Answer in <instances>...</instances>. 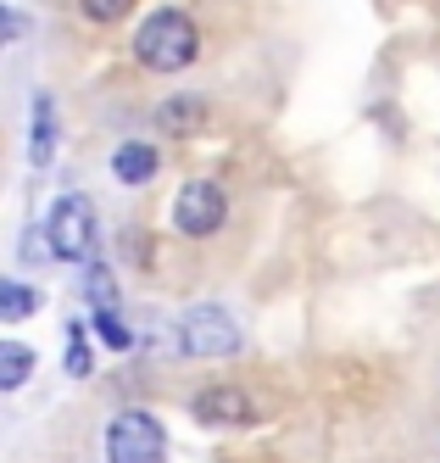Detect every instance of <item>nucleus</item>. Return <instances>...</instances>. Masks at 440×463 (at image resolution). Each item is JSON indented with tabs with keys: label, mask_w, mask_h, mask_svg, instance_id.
Returning <instances> with one entry per match:
<instances>
[{
	"label": "nucleus",
	"mask_w": 440,
	"mask_h": 463,
	"mask_svg": "<svg viewBox=\"0 0 440 463\" xmlns=\"http://www.w3.org/2000/svg\"><path fill=\"white\" fill-rule=\"evenodd\" d=\"M195 51H201V28L179 6H162L134 28V56H140L151 73H184L195 61Z\"/></svg>",
	"instance_id": "f257e3e1"
},
{
	"label": "nucleus",
	"mask_w": 440,
	"mask_h": 463,
	"mask_svg": "<svg viewBox=\"0 0 440 463\" xmlns=\"http://www.w3.org/2000/svg\"><path fill=\"white\" fill-rule=\"evenodd\" d=\"M190 413L201 424H212V430H246V424H262L274 413V402H267L262 391H251V385H207V391H195Z\"/></svg>",
	"instance_id": "f03ea898"
},
{
	"label": "nucleus",
	"mask_w": 440,
	"mask_h": 463,
	"mask_svg": "<svg viewBox=\"0 0 440 463\" xmlns=\"http://www.w3.org/2000/svg\"><path fill=\"white\" fill-rule=\"evenodd\" d=\"M45 235H51V257L84 262L95 251V202H89V195H79V190L56 195V207L45 218Z\"/></svg>",
	"instance_id": "7ed1b4c3"
},
{
	"label": "nucleus",
	"mask_w": 440,
	"mask_h": 463,
	"mask_svg": "<svg viewBox=\"0 0 440 463\" xmlns=\"http://www.w3.org/2000/svg\"><path fill=\"white\" fill-rule=\"evenodd\" d=\"M107 463H167V436L145 408H123L107 424Z\"/></svg>",
	"instance_id": "20e7f679"
},
{
	"label": "nucleus",
	"mask_w": 440,
	"mask_h": 463,
	"mask_svg": "<svg viewBox=\"0 0 440 463\" xmlns=\"http://www.w3.org/2000/svg\"><path fill=\"white\" fill-rule=\"evenodd\" d=\"M179 341H184L190 357H234L240 352V324H234L223 307L201 302V307H190L179 318Z\"/></svg>",
	"instance_id": "39448f33"
},
{
	"label": "nucleus",
	"mask_w": 440,
	"mask_h": 463,
	"mask_svg": "<svg viewBox=\"0 0 440 463\" xmlns=\"http://www.w3.org/2000/svg\"><path fill=\"white\" fill-rule=\"evenodd\" d=\"M223 218H229V195H223L212 179H190V184L173 195V229H179V235H190V241L218 235Z\"/></svg>",
	"instance_id": "423d86ee"
},
{
	"label": "nucleus",
	"mask_w": 440,
	"mask_h": 463,
	"mask_svg": "<svg viewBox=\"0 0 440 463\" xmlns=\"http://www.w3.org/2000/svg\"><path fill=\"white\" fill-rule=\"evenodd\" d=\"M156 168H162V156H156V146H145V140H123V146L112 151V174H117V184H151Z\"/></svg>",
	"instance_id": "0eeeda50"
},
{
	"label": "nucleus",
	"mask_w": 440,
	"mask_h": 463,
	"mask_svg": "<svg viewBox=\"0 0 440 463\" xmlns=\"http://www.w3.org/2000/svg\"><path fill=\"white\" fill-rule=\"evenodd\" d=\"M56 156V107L51 95H33V128H28V162L33 168H51Z\"/></svg>",
	"instance_id": "6e6552de"
},
{
	"label": "nucleus",
	"mask_w": 440,
	"mask_h": 463,
	"mask_svg": "<svg viewBox=\"0 0 440 463\" xmlns=\"http://www.w3.org/2000/svg\"><path fill=\"white\" fill-rule=\"evenodd\" d=\"M156 123L167 135H195V128L207 123V101H201V95H173V101L156 107Z\"/></svg>",
	"instance_id": "1a4fd4ad"
},
{
	"label": "nucleus",
	"mask_w": 440,
	"mask_h": 463,
	"mask_svg": "<svg viewBox=\"0 0 440 463\" xmlns=\"http://www.w3.org/2000/svg\"><path fill=\"white\" fill-rule=\"evenodd\" d=\"M40 313V290L17 285V279H0V324H28Z\"/></svg>",
	"instance_id": "9d476101"
},
{
	"label": "nucleus",
	"mask_w": 440,
	"mask_h": 463,
	"mask_svg": "<svg viewBox=\"0 0 440 463\" xmlns=\"http://www.w3.org/2000/svg\"><path fill=\"white\" fill-rule=\"evenodd\" d=\"M84 296H89L95 318H117V279H112L107 262H89V274H84Z\"/></svg>",
	"instance_id": "9b49d317"
},
{
	"label": "nucleus",
	"mask_w": 440,
	"mask_h": 463,
	"mask_svg": "<svg viewBox=\"0 0 440 463\" xmlns=\"http://www.w3.org/2000/svg\"><path fill=\"white\" fill-rule=\"evenodd\" d=\"M33 374V352L23 341H0V391H17Z\"/></svg>",
	"instance_id": "f8f14e48"
},
{
	"label": "nucleus",
	"mask_w": 440,
	"mask_h": 463,
	"mask_svg": "<svg viewBox=\"0 0 440 463\" xmlns=\"http://www.w3.org/2000/svg\"><path fill=\"white\" fill-rule=\"evenodd\" d=\"M89 369H95V352H89L84 324H67V374H73V380H89Z\"/></svg>",
	"instance_id": "ddd939ff"
},
{
	"label": "nucleus",
	"mask_w": 440,
	"mask_h": 463,
	"mask_svg": "<svg viewBox=\"0 0 440 463\" xmlns=\"http://www.w3.org/2000/svg\"><path fill=\"white\" fill-rule=\"evenodd\" d=\"M79 6H84L89 23H123L134 12V0H79Z\"/></svg>",
	"instance_id": "4468645a"
},
{
	"label": "nucleus",
	"mask_w": 440,
	"mask_h": 463,
	"mask_svg": "<svg viewBox=\"0 0 440 463\" xmlns=\"http://www.w3.org/2000/svg\"><path fill=\"white\" fill-rule=\"evenodd\" d=\"M23 34H28V17L17 6H0V45H17Z\"/></svg>",
	"instance_id": "2eb2a0df"
},
{
	"label": "nucleus",
	"mask_w": 440,
	"mask_h": 463,
	"mask_svg": "<svg viewBox=\"0 0 440 463\" xmlns=\"http://www.w3.org/2000/svg\"><path fill=\"white\" fill-rule=\"evenodd\" d=\"M95 335L107 341V346H117V352H128V346H134V335H128L117 318H95Z\"/></svg>",
	"instance_id": "dca6fc26"
},
{
	"label": "nucleus",
	"mask_w": 440,
	"mask_h": 463,
	"mask_svg": "<svg viewBox=\"0 0 440 463\" xmlns=\"http://www.w3.org/2000/svg\"><path fill=\"white\" fill-rule=\"evenodd\" d=\"M45 251H51V235H40V229H33V235L23 241V262H45Z\"/></svg>",
	"instance_id": "f3484780"
}]
</instances>
